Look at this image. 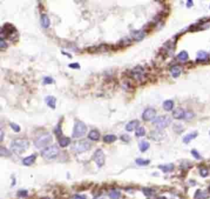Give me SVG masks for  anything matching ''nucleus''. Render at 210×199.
Wrapping results in <instances>:
<instances>
[{
	"label": "nucleus",
	"instance_id": "dca6fc26",
	"mask_svg": "<svg viewBox=\"0 0 210 199\" xmlns=\"http://www.w3.org/2000/svg\"><path fill=\"white\" fill-rule=\"evenodd\" d=\"M35 159H36V156L35 155H31V156H29L24 158L23 161H22V163L24 165H27V166H30L35 161Z\"/></svg>",
	"mask_w": 210,
	"mask_h": 199
},
{
	"label": "nucleus",
	"instance_id": "a19ab883",
	"mask_svg": "<svg viewBox=\"0 0 210 199\" xmlns=\"http://www.w3.org/2000/svg\"><path fill=\"white\" fill-rule=\"evenodd\" d=\"M121 139L123 141V142H129L130 137L127 134H124L121 137Z\"/></svg>",
	"mask_w": 210,
	"mask_h": 199
},
{
	"label": "nucleus",
	"instance_id": "8fccbe9b",
	"mask_svg": "<svg viewBox=\"0 0 210 199\" xmlns=\"http://www.w3.org/2000/svg\"></svg>",
	"mask_w": 210,
	"mask_h": 199
},
{
	"label": "nucleus",
	"instance_id": "4be33fe9",
	"mask_svg": "<svg viewBox=\"0 0 210 199\" xmlns=\"http://www.w3.org/2000/svg\"><path fill=\"white\" fill-rule=\"evenodd\" d=\"M197 135H198V133H197L196 132H194V133H189V134H187L186 136V137H184V138H183L184 143H186V144L189 143L190 141H192L193 139H194V138L197 137Z\"/></svg>",
	"mask_w": 210,
	"mask_h": 199
},
{
	"label": "nucleus",
	"instance_id": "ddd939ff",
	"mask_svg": "<svg viewBox=\"0 0 210 199\" xmlns=\"http://www.w3.org/2000/svg\"><path fill=\"white\" fill-rule=\"evenodd\" d=\"M209 55L208 53H206L205 51H199L197 54V62H206L209 61Z\"/></svg>",
	"mask_w": 210,
	"mask_h": 199
},
{
	"label": "nucleus",
	"instance_id": "423d86ee",
	"mask_svg": "<svg viewBox=\"0 0 210 199\" xmlns=\"http://www.w3.org/2000/svg\"><path fill=\"white\" fill-rule=\"evenodd\" d=\"M52 141H53V136L49 133H46L38 137L36 140L35 141V146L37 148H43L49 145Z\"/></svg>",
	"mask_w": 210,
	"mask_h": 199
},
{
	"label": "nucleus",
	"instance_id": "7c9ffc66",
	"mask_svg": "<svg viewBox=\"0 0 210 199\" xmlns=\"http://www.w3.org/2000/svg\"><path fill=\"white\" fill-rule=\"evenodd\" d=\"M0 155H1V156H11V152L7 148H5L4 146H1L0 147Z\"/></svg>",
	"mask_w": 210,
	"mask_h": 199
},
{
	"label": "nucleus",
	"instance_id": "f704fd0d",
	"mask_svg": "<svg viewBox=\"0 0 210 199\" xmlns=\"http://www.w3.org/2000/svg\"><path fill=\"white\" fill-rule=\"evenodd\" d=\"M54 133H55V134L57 135L58 137L62 135V129H61V125H60V124H58V126L55 128V129H54Z\"/></svg>",
	"mask_w": 210,
	"mask_h": 199
},
{
	"label": "nucleus",
	"instance_id": "ea45409f",
	"mask_svg": "<svg viewBox=\"0 0 210 199\" xmlns=\"http://www.w3.org/2000/svg\"><path fill=\"white\" fill-rule=\"evenodd\" d=\"M69 68H71L73 69H79L81 68V66H80V64L78 63H73V64H69Z\"/></svg>",
	"mask_w": 210,
	"mask_h": 199
},
{
	"label": "nucleus",
	"instance_id": "6e6552de",
	"mask_svg": "<svg viewBox=\"0 0 210 199\" xmlns=\"http://www.w3.org/2000/svg\"><path fill=\"white\" fill-rule=\"evenodd\" d=\"M93 160L97 164L98 166L102 167L104 165V162H105V156H104V153H103V150H101V149L96 150V151L94 152V154L93 156Z\"/></svg>",
	"mask_w": 210,
	"mask_h": 199
},
{
	"label": "nucleus",
	"instance_id": "cd10ccee",
	"mask_svg": "<svg viewBox=\"0 0 210 199\" xmlns=\"http://www.w3.org/2000/svg\"><path fill=\"white\" fill-rule=\"evenodd\" d=\"M207 198H208L207 194L200 190H198L194 195V199H206Z\"/></svg>",
	"mask_w": 210,
	"mask_h": 199
},
{
	"label": "nucleus",
	"instance_id": "2eb2a0df",
	"mask_svg": "<svg viewBox=\"0 0 210 199\" xmlns=\"http://www.w3.org/2000/svg\"><path fill=\"white\" fill-rule=\"evenodd\" d=\"M56 98L54 96H48L45 98V102L46 104L48 105V106L53 109H55L56 108Z\"/></svg>",
	"mask_w": 210,
	"mask_h": 199
},
{
	"label": "nucleus",
	"instance_id": "20e7f679",
	"mask_svg": "<svg viewBox=\"0 0 210 199\" xmlns=\"http://www.w3.org/2000/svg\"><path fill=\"white\" fill-rule=\"evenodd\" d=\"M87 132V127L86 124L81 121H75L74 124V129L72 133V137L74 138H78L85 136Z\"/></svg>",
	"mask_w": 210,
	"mask_h": 199
},
{
	"label": "nucleus",
	"instance_id": "6ab92c4d",
	"mask_svg": "<svg viewBox=\"0 0 210 199\" xmlns=\"http://www.w3.org/2000/svg\"><path fill=\"white\" fill-rule=\"evenodd\" d=\"M88 137L92 141H99L100 137V133L97 130H91L88 135Z\"/></svg>",
	"mask_w": 210,
	"mask_h": 199
},
{
	"label": "nucleus",
	"instance_id": "aec40b11",
	"mask_svg": "<svg viewBox=\"0 0 210 199\" xmlns=\"http://www.w3.org/2000/svg\"><path fill=\"white\" fill-rule=\"evenodd\" d=\"M173 106H174V103L171 100H167L162 104V107L166 111H171L173 109Z\"/></svg>",
	"mask_w": 210,
	"mask_h": 199
},
{
	"label": "nucleus",
	"instance_id": "473e14b6",
	"mask_svg": "<svg viewBox=\"0 0 210 199\" xmlns=\"http://www.w3.org/2000/svg\"><path fill=\"white\" fill-rule=\"evenodd\" d=\"M143 193L144 194L147 196V197H150L153 194V189H151L150 188H143Z\"/></svg>",
	"mask_w": 210,
	"mask_h": 199
},
{
	"label": "nucleus",
	"instance_id": "bb28decb",
	"mask_svg": "<svg viewBox=\"0 0 210 199\" xmlns=\"http://www.w3.org/2000/svg\"><path fill=\"white\" fill-rule=\"evenodd\" d=\"M177 58L180 61L185 62V61H186L189 58L188 53H187L186 51H181V52H180V53L178 54Z\"/></svg>",
	"mask_w": 210,
	"mask_h": 199
},
{
	"label": "nucleus",
	"instance_id": "79ce46f5",
	"mask_svg": "<svg viewBox=\"0 0 210 199\" xmlns=\"http://www.w3.org/2000/svg\"><path fill=\"white\" fill-rule=\"evenodd\" d=\"M71 199H86L84 196H81V195H79V194H75V195H74L72 198H71Z\"/></svg>",
	"mask_w": 210,
	"mask_h": 199
},
{
	"label": "nucleus",
	"instance_id": "c756f323",
	"mask_svg": "<svg viewBox=\"0 0 210 199\" xmlns=\"http://www.w3.org/2000/svg\"><path fill=\"white\" fill-rule=\"evenodd\" d=\"M145 129L143 127H139L135 131V136L136 137H144L145 135Z\"/></svg>",
	"mask_w": 210,
	"mask_h": 199
},
{
	"label": "nucleus",
	"instance_id": "0eeeda50",
	"mask_svg": "<svg viewBox=\"0 0 210 199\" xmlns=\"http://www.w3.org/2000/svg\"><path fill=\"white\" fill-rule=\"evenodd\" d=\"M171 122H172V120H171V118L169 116L162 115V116H158V118L154 120V124L157 129H163L167 128V126H169Z\"/></svg>",
	"mask_w": 210,
	"mask_h": 199
},
{
	"label": "nucleus",
	"instance_id": "58836bf2",
	"mask_svg": "<svg viewBox=\"0 0 210 199\" xmlns=\"http://www.w3.org/2000/svg\"><path fill=\"white\" fill-rule=\"evenodd\" d=\"M208 174H209V171H208L207 169L203 168V169L200 170V175H201L202 177H206V176L208 175Z\"/></svg>",
	"mask_w": 210,
	"mask_h": 199
},
{
	"label": "nucleus",
	"instance_id": "4468645a",
	"mask_svg": "<svg viewBox=\"0 0 210 199\" xmlns=\"http://www.w3.org/2000/svg\"><path fill=\"white\" fill-rule=\"evenodd\" d=\"M40 22H41V26L43 28L46 29L49 28L50 26V19L48 16L47 14H42L40 16Z\"/></svg>",
	"mask_w": 210,
	"mask_h": 199
},
{
	"label": "nucleus",
	"instance_id": "49530a36",
	"mask_svg": "<svg viewBox=\"0 0 210 199\" xmlns=\"http://www.w3.org/2000/svg\"><path fill=\"white\" fill-rule=\"evenodd\" d=\"M158 199H167L165 197H160V198H158Z\"/></svg>",
	"mask_w": 210,
	"mask_h": 199
},
{
	"label": "nucleus",
	"instance_id": "de8ad7c7",
	"mask_svg": "<svg viewBox=\"0 0 210 199\" xmlns=\"http://www.w3.org/2000/svg\"><path fill=\"white\" fill-rule=\"evenodd\" d=\"M43 199H49V198H43Z\"/></svg>",
	"mask_w": 210,
	"mask_h": 199
},
{
	"label": "nucleus",
	"instance_id": "c85d7f7f",
	"mask_svg": "<svg viewBox=\"0 0 210 199\" xmlns=\"http://www.w3.org/2000/svg\"><path fill=\"white\" fill-rule=\"evenodd\" d=\"M135 163L138 165H140V166H145V165H148L150 163V160H144V159L139 158V159H137L135 161Z\"/></svg>",
	"mask_w": 210,
	"mask_h": 199
},
{
	"label": "nucleus",
	"instance_id": "a18cd8bd",
	"mask_svg": "<svg viewBox=\"0 0 210 199\" xmlns=\"http://www.w3.org/2000/svg\"><path fill=\"white\" fill-rule=\"evenodd\" d=\"M63 54H66V55H68V57H69V58H71V56L70 54H67V53H65V52H63Z\"/></svg>",
	"mask_w": 210,
	"mask_h": 199
},
{
	"label": "nucleus",
	"instance_id": "5701e85b",
	"mask_svg": "<svg viewBox=\"0 0 210 199\" xmlns=\"http://www.w3.org/2000/svg\"><path fill=\"white\" fill-rule=\"evenodd\" d=\"M117 139H118L117 136L113 134H108L103 137V142H106V143H112V142H114L115 141H117Z\"/></svg>",
	"mask_w": 210,
	"mask_h": 199
},
{
	"label": "nucleus",
	"instance_id": "2f4dec72",
	"mask_svg": "<svg viewBox=\"0 0 210 199\" xmlns=\"http://www.w3.org/2000/svg\"><path fill=\"white\" fill-rule=\"evenodd\" d=\"M10 127L12 128V129L16 132V133H19L21 131V127L18 125V124H15V123H10Z\"/></svg>",
	"mask_w": 210,
	"mask_h": 199
},
{
	"label": "nucleus",
	"instance_id": "e433bc0d",
	"mask_svg": "<svg viewBox=\"0 0 210 199\" xmlns=\"http://www.w3.org/2000/svg\"><path fill=\"white\" fill-rule=\"evenodd\" d=\"M7 47V43L5 42V40H4V39H3V38H1L0 39V48L1 49H4Z\"/></svg>",
	"mask_w": 210,
	"mask_h": 199
},
{
	"label": "nucleus",
	"instance_id": "a878e982",
	"mask_svg": "<svg viewBox=\"0 0 210 199\" xmlns=\"http://www.w3.org/2000/svg\"><path fill=\"white\" fill-rule=\"evenodd\" d=\"M108 197L110 198V199H119L121 197V193L118 190L113 189V190L109 192Z\"/></svg>",
	"mask_w": 210,
	"mask_h": 199
},
{
	"label": "nucleus",
	"instance_id": "f257e3e1",
	"mask_svg": "<svg viewBox=\"0 0 210 199\" xmlns=\"http://www.w3.org/2000/svg\"><path fill=\"white\" fill-rule=\"evenodd\" d=\"M6 37L12 41H14V38L18 40V32L16 31V27L11 23L7 22L3 25V27L1 29V38Z\"/></svg>",
	"mask_w": 210,
	"mask_h": 199
},
{
	"label": "nucleus",
	"instance_id": "c9c22d12",
	"mask_svg": "<svg viewBox=\"0 0 210 199\" xmlns=\"http://www.w3.org/2000/svg\"><path fill=\"white\" fill-rule=\"evenodd\" d=\"M191 154H192V156H194L196 160H200V159L202 158L201 156L199 155V152L196 151V150H192V151H191Z\"/></svg>",
	"mask_w": 210,
	"mask_h": 199
},
{
	"label": "nucleus",
	"instance_id": "72a5a7b5",
	"mask_svg": "<svg viewBox=\"0 0 210 199\" xmlns=\"http://www.w3.org/2000/svg\"><path fill=\"white\" fill-rule=\"evenodd\" d=\"M53 83H54V80L52 77H44V79H43V84L48 85V84H53Z\"/></svg>",
	"mask_w": 210,
	"mask_h": 199
},
{
	"label": "nucleus",
	"instance_id": "4c0bfd02",
	"mask_svg": "<svg viewBox=\"0 0 210 199\" xmlns=\"http://www.w3.org/2000/svg\"><path fill=\"white\" fill-rule=\"evenodd\" d=\"M27 194H28V192H27V190H21V191H19L18 192V197H21V198H25V197H27Z\"/></svg>",
	"mask_w": 210,
	"mask_h": 199
},
{
	"label": "nucleus",
	"instance_id": "39448f33",
	"mask_svg": "<svg viewBox=\"0 0 210 199\" xmlns=\"http://www.w3.org/2000/svg\"><path fill=\"white\" fill-rule=\"evenodd\" d=\"M91 148V144L86 140H81L75 142L71 146V150L77 153H82L89 151Z\"/></svg>",
	"mask_w": 210,
	"mask_h": 199
},
{
	"label": "nucleus",
	"instance_id": "7ed1b4c3",
	"mask_svg": "<svg viewBox=\"0 0 210 199\" xmlns=\"http://www.w3.org/2000/svg\"><path fill=\"white\" fill-rule=\"evenodd\" d=\"M59 154V149L58 146L53 145L46 147L41 152V156L45 160H54Z\"/></svg>",
	"mask_w": 210,
	"mask_h": 199
},
{
	"label": "nucleus",
	"instance_id": "f3484780",
	"mask_svg": "<svg viewBox=\"0 0 210 199\" xmlns=\"http://www.w3.org/2000/svg\"><path fill=\"white\" fill-rule=\"evenodd\" d=\"M158 168L161 170L163 173H168L173 171L174 170V165L173 164H167V165H160Z\"/></svg>",
	"mask_w": 210,
	"mask_h": 199
},
{
	"label": "nucleus",
	"instance_id": "b1692460",
	"mask_svg": "<svg viewBox=\"0 0 210 199\" xmlns=\"http://www.w3.org/2000/svg\"><path fill=\"white\" fill-rule=\"evenodd\" d=\"M119 46L120 47H122V48H124V47H127V46H129L131 44V40H130L129 38L126 37V38H123V39H122L120 41H119Z\"/></svg>",
	"mask_w": 210,
	"mask_h": 199
},
{
	"label": "nucleus",
	"instance_id": "f8f14e48",
	"mask_svg": "<svg viewBox=\"0 0 210 199\" xmlns=\"http://www.w3.org/2000/svg\"><path fill=\"white\" fill-rule=\"evenodd\" d=\"M139 126H140V122L138 120H133L126 125V130L127 132H132L133 130L138 129Z\"/></svg>",
	"mask_w": 210,
	"mask_h": 199
},
{
	"label": "nucleus",
	"instance_id": "f03ea898",
	"mask_svg": "<svg viewBox=\"0 0 210 199\" xmlns=\"http://www.w3.org/2000/svg\"><path fill=\"white\" fill-rule=\"evenodd\" d=\"M29 145H30V143L28 140L23 139V138H18V139L12 141V142L11 143V150L15 154L20 155L27 151L29 147Z\"/></svg>",
	"mask_w": 210,
	"mask_h": 199
},
{
	"label": "nucleus",
	"instance_id": "c03bdc74",
	"mask_svg": "<svg viewBox=\"0 0 210 199\" xmlns=\"http://www.w3.org/2000/svg\"><path fill=\"white\" fill-rule=\"evenodd\" d=\"M3 130H1V139H0V141L3 142Z\"/></svg>",
	"mask_w": 210,
	"mask_h": 199
},
{
	"label": "nucleus",
	"instance_id": "393cba45",
	"mask_svg": "<svg viewBox=\"0 0 210 199\" xmlns=\"http://www.w3.org/2000/svg\"><path fill=\"white\" fill-rule=\"evenodd\" d=\"M140 150L141 152H145L149 148H150V142H148L147 141H141L140 142Z\"/></svg>",
	"mask_w": 210,
	"mask_h": 199
},
{
	"label": "nucleus",
	"instance_id": "a211bd4d",
	"mask_svg": "<svg viewBox=\"0 0 210 199\" xmlns=\"http://www.w3.org/2000/svg\"><path fill=\"white\" fill-rule=\"evenodd\" d=\"M170 72H171L173 77H178L181 73V68L179 66L176 65V66H173L170 68Z\"/></svg>",
	"mask_w": 210,
	"mask_h": 199
},
{
	"label": "nucleus",
	"instance_id": "9b49d317",
	"mask_svg": "<svg viewBox=\"0 0 210 199\" xmlns=\"http://www.w3.org/2000/svg\"><path fill=\"white\" fill-rule=\"evenodd\" d=\"M173 118L176 119H183L186 118V112L181 108H177L173 112Z\"/></svg>",
	"mask_w": 210,
	"mask_h": 199
},
{
	"label": "nucleus",
	"instance_id": "09e8293b",
	"mask_svg": "<svg viewBox=\"0 0 210 199\" xmlns=\"http://www.w3.org/2000/svg\"><path fill=\"white\" fill-rule=\"evenodd\" d=\"M209 191H210V186H209Z\"/></svg>",
	"mask_w": 210,
	"mask_h": 199
},
{
	"label": "nucleus",
	"instance_id": "1a4fd4ad",
	"mask_svg": "<svg viewBox=\"0 0 210 199\" xmlns=\"http://www.w3.org/2000/svg\"><path fill=\"white\" fill-rule=\"evenodd\" d=\"M156 116V110L154 108H148L142 114V118L144 121H151Z\"/></svg>",
	"mask_w": 210,
	"mask_h": 199
},
{
	"label": "nucleus",
	"instance_id": "9d476101",
	"mask_svg": "<svg viewBox=\"0 0 210 199\" xmlns=\"http://www.w3.org/2000/svg\"><path fill=\"white\" fill-rule=\"evenodd\" d=\"M130 36L135 41H141L145 36V33L142 30H132L130 31Z\"/></svg>",
	"mask_w": 210,
	"mask_h": 199
},
{
	"label": "nucleus",
	"instance_id": "37998d69",
	"mask_svg": "<svg viewBox=\"0 0 210 199\" xmlns=\"http://www.w3.org/2000/svg\"><path fill=\"white\" fill-rule=\"evenodd\" d=\"M186 6H187V8H190L191 6H193V1L188 0L187 1V3H186Z\"/></svg>",
	"mask_w": 210,
	"mask_h": 199
},
{
	"label": "nucleus",
	"instance_id": "412c9836",
	"mask_svg": "<svg viewBox=\"0 0 210 199\" xmlns=\"http://www.w3.org/2000/svg\"><path fill=\"white\" fill-rule=\"evenodd\" d=\"M58 143H59V146L61 147H66V146L70 145L71 139L69 137H63L59 138Z\"/></svg>",
	"mask_w": 210,
	"mask_h": 199
}]
</instances>
